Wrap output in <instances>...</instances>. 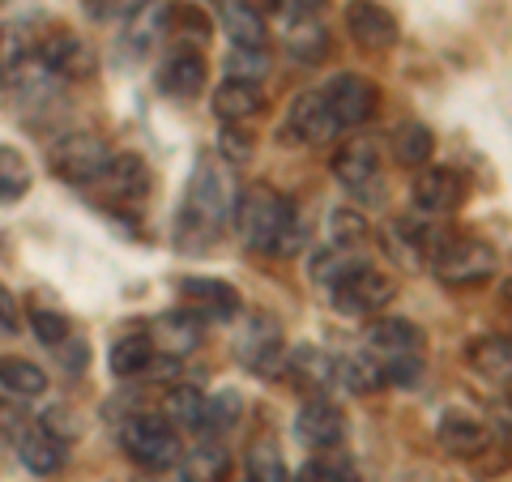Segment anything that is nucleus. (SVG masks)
I'll list each match as a JSON object with an SVG mask.
<instances>
[{"label":"nucleus","mask_w":512,"mask_h":482,"mask_svg":"<svg viewBox=\"0 0 512 482\" xmlns=\"http://www.w3.org/2000/svg\"><path fill=\"white\" fill-rule=\"evenodd\" d=\"M235 231L248 248L256 252H274V256H291L303 248V222L295 201L278 192L274 184H252L244 197L235 201Z\"/></svg>","instance_id":"1"},{"label":"nucleus","mask_w":512,"mask_h":482,"mask_svg":"<svg viewBox=\"0 0 512 482\" xmlns=\"http://www.w3.org/2000/svg\"><path fill=\"white\" fill-rule=\"evenodd\" d=\"M231 180L227 171L214 167L210 158H201L197 163V175H192V184L184 192V205H180V227H175V235H180L184 248H210L214 239L227 231L231 222Z\"/></svg>","instance_id":"2"},{"label":"nucleus","mask_w":512,"mask_h":482,"mask_svg":"<svg viewBox=\"0 0 512 482\" xmlns=\"http://www.w3.org/2000/svg\"><path fill=\"white\" fill-rule=\"evenodd\" d=\"M423 346L427 337L419 325H410L402 316H384L367 329V350L380 363L384 384H414L423 376Z\"/></svg>","instance_id":"3"},{"label":"nucleus","mask_w":512,"mask_h":482,"mask_svg":"<svg viewBox=\"0 0 512 482\" xmlns=\"http://www.w3.org/2000/svg\"><path fill=\"white\" fill-rule=\"evenodd\" d=\"M120 444L146 474L171 470V465L180 461V453H184L180 431H175L163 414H137V419H128L120 427Z\"/></svg>","instance_id":"4"},{"label":"nucleus","mask_w":512,"mask_h":482,"mask_svg":"<svg viewBox=\"0 0 512 482\" xmlns=\"http://www.w3.org/2000/svg\"><path fill=\"white\" fill-rule=\"evenodd\" d=\"M431 269H436V278L444 286H483L487 278H495V269H500V261H495V252L483 244V239H444V244H436V252H431Z\"/></svg>","instance_id":"5"},{"label":"nucleus","mask_w":512,"mask_h":482,"mask_svg":"<svg viewBox=\"0 0 512 482\" xmlns=\"http://www.w3.org/2000/svg\"><path fill=\"white\" fill-rule=\"evenodd\" d=\"M235 359L248 367L252 376H282V359H286V337L282 325L269 312H252L235 333Z\"/></svg>","instance_id":"6"},{"label":"nucleus","mask_w":512,"mask_h":482,"mask_svg":"<svg viewBox=\"0 0 512 482\" xmlns=\"http://www.w3.org/2000/svg\"><path fill=\"white\" fill-rule=\"evenodd\" d=\"M107 146L103 137L94 133H64L52 141V150H47V167L52 175H60L64 184H94L107 167Z\"/></svg>","instance_id":"7"},{"label":"nucleus","mask_w":512,"mask_h":482,"mask_svg":"<svg viewBox=\"0 0 512 482\" xmlns=\"http://www.w3.org/2000/svg\"><path fill=\"white\" fill-rule=\"evenodd\" d=\"M342 133L338 116H333V107L325 99V90H303L291 99V111H286V124H282V137L286 141H299V146H325Z\"/></svg>","instance_id":"8"},{"label":"nucleus","mask_w":512,"mask_h":482,"mask_svg":"<svg viewBox=\"0 0 512 482\" xmlns=\"http://www.w3.org/2000/svg\"><path fill=\"white\" fill-rule=\"evenodd\" d=\"M393 295H397L393 273L363 265L359 273H350L346 282L333 286V308L346 316H367V312H380L384 303H393Z\"/></svg>","instance_id":"9"},{"label":"nucleus","mask_w":512,"mask_h":482,"mask_svg":"<svg viewBox=\"0 0 512 482\" xmlns=\"http://www.w3.org/2000/svg\"><path fill=\"white\" fill-rule=\"evenodd\" d=\"M320 90H325V99H329L333 116H338L342 128L372 120V111L380 107L376 86L367 82V77H359V73H338V77H329Z\"/></svg>","instance_id":"10"},{"label":"nucleus","mask_w":512,"mask_h":482,"mask_svg":"<svg viewBox=\"0 0 512 482\" xmlns=\"http://www.w3.org/2000/svg\"><path fill=\"white\" fill-rule=\"evenodd\" d=\"M180 295L188 299V308L197 320L201 316L231 320V316H239V308H244V295H239L227 278H205V273H188V278H180Z\"/></svg>","instance_id":"11"},{"label":"nucleus","mask_w":512,"mask_h":482,"mask_svg":"<svg viewBox=\"0 0 512 482\" xmlns=\"http://www.w3.org/2000/svg\"><path fill=\"white\" fill-rule=\"evenodd\" d=\"M333 175H338V184L359 192V197H372L376 192V180H380V146L367 137H355L338 146L333 154Z\"/></svg>","instance_id":"12"},{"label":"nucleus","mask_w":512,"mask_h":482,"mask_svg":"<svg viewBox=\"0 0 512 482\" xmlns=\"http://www.w3.org/2000/svg\"><path fill=\"white\" fill-rule=\"evenodd\" d=\"M346 436V419L338 406H329L325 397H308L303 401V410L295 414V440L303 448H338Z\"/></svg>","instance_id":"13"},{"label":"nucleus","mask_w":512,"mask_h":482,"mask_svg":"<svg viewBox=\"0 0 512 482\" xmlns=\"http://www.w3.org/2000/svg\"><path fill=\"white\" fill-rule=\"evenodd\" d=\"M282 380L295 384L299 393L320 397L333 380H338V363H333L320 346H295V350H286V359H282Z\"/></svg>","instance_id":"14"},{"label":"nucleus","mask_w":512,"mask_h":482,"mask_svg":"<svg viewBox=\"0 0 512 482\" xmlns=\"http://www.w3.org/2000/svg\"><path fill=\"white\" fill-rule=\"evenodd\" d=\"M39 64H43L47 73L77 82V77H90L94 73V52L73 35V30H56V35H43L39 39Z\"/></svg>","instance_id":"15"},{"label":"nucleus","mask_w":512,"mask_h":482,"mask_svg":"<svg viewBox=\"0 0 512 482\" xmlns=\"http://www.w3.org/2000/svg\"><path fill=\"white\" fill-rule=\"evenodd\" d=\"M94 184H103L111 201L141 205L150 197V167H146V158L141 154H120V158H107V167H103V175Z\"/></svg>","instance_id":"16"},{"label":"nucleus","mask_w":512,"mask_h":482,"mask_svg":"<svg viewBox=\"0 0 512 482\" xmlns=\"http://www.w3.org/2000/svg\"><path fill=\"white\" fill-rule=\"evenodd\" d=\"M346 30L350 39L372 47V52H384V47L397 43V18L376 0H355V5H346Z\"/></svg>","instance_id":"17"},{"label":"nucleus","mask_w":512,"mask_h":482,"mask_svg":"<svg viewBox=\"0 0 512 482\" xmlns=\"http://www.w3.org/2000/svg\"><path fill=\"white\" fill-rule=\"evenodd\" d=\"M205 77H210L205 60L197 52H188V47H180V52H171L163 64H158L154 82L163 94H171V99H197L205 90Z\"/></svg>","instance_id":"18"},{"label":"nucleus","mask_w":512,"mask_h":482,"mask_svg":"<svg viewBox=\"0 0 512 482\" xmlns=\"http://www.w3.org/2000/svg\"><path fill=\"white\" fill-rule=\"evenodd\" d=\"M39 60V35L30 22L0 26V86H13L18 77Z\"/></svg>","instance_id":"19"},{"label":"nucleus","mask_w":512,"mask_h":482,"mask_svg":"<svg viewBox=\"0 0 512 482\" xmlns=\"http://www.w3.org/2000/svg\"><path fill=\"white\" fill-rule=\"evenodd\" d=\"M461 192H466V184H461V175L453 167H427L419 180H414V210L423 218L448 214V210H457Z\"/></svg>","instance_id":"20"},{"label":"nucleus","mask_w":512,"mask_h":482,"mask_svg":"<svg viewBox=\"0 0 512 482\" xmlns=\"http://www.w3.org/2000/svg\"><path fill=\"white\" fill-rule=\"evenodd\" d=\"M436 436H440L444 453H453V457H478L491 448V427L466 410H444Z\"/></svg>","instance_id":"21"},{"label":"nucleus","mask_w":512,"mask_h":482,"mask_svg":"<svg viewBox=\"0 0 512 482\" xmlns=\"http://www.w3.org/2000/svg\"><path fill=\"white\" fill-rule=\"evenodd\" d=\"M150 337V346L154 350H167V355H192V350L201 346V337H205V329H201V320L192 316V312H163L154 320V329L146 333Z\"/></svg>","instance_id":"22"},{"label":"nucleus","mask_w":512,"mask_h":482,"mask_svg":"<svg viewBox=\"0 0 512 482\" xmlns=\"http://www.w3.org/2000/svg\"><path fill=\"white\" fill-rule=\"evenodd\" d=\"M265 111V90L261 86H252V82H222L214 90V116L222 124H244L252 116H261Z\"/></svg>","instance_id":"23"},{"label":"nucleus","mask_w":512,"mask_h":482,"mask_svg":"<svg viewBox=\"0 0 512 482\" xmlns=\"http://www.w3.org/2000/svg\"><path fill=\"white\" fill-rule=\"evenodd\" d=\"M18 457H22L26 470H35V474H60L64 461H69V444L47 436L43 427H30L18 440Z\"/></svg>","instance_id":"24"},{"label":"nucleus","mask_w":512,"mask_h":482,"mask_svg":"<svg viewBox=\"0 0 512 482\" xmlns=\"http://www.w3.org/2000/svg\"><path fill=\"white\" fill-rule=\"evenodd\" d=\"M222 30L227 39H235V47H265L269 39L265 18L252 0H222Z\"/></svg>","instance_id":"25"},{"label":"nucleus","mask_w":512,"mask_h":482,"mask_svg":"<svg viewBox=\"0 0 512 482\" xmlns=\"http://www.w3.org/2000/svg\"><path fill=\"white\" fill-rule=\"evenodd\" d=\"M466 359H470L474 372L483 376V380H491V384H508V376H512V346H508L504 333H500V337H478V342H470Z\"/></svg>","instance_id":"26"},{"label":"nucleus","mask_w":512,"mask_h":482,"mask_svg":"<svg viewBox=\"0 0 512 482\" xmlns=\"http://www.w3.org/2000/svg\"><path fill=\"white\" fill-rule=\"evenodd\" d=\"M367 261H363V252L359 248H338V244H325V248H316L312 252V278L320 282V286H338V282H346L350 273H359Z\"/></svg>","instance_id":"27"},{"label":"nucleus","mask_w":512,"mask_h":482,"mask_svg":"<svg viewBox=\"0 0 512 482\" xmlns=\"http://www.w3.org/2000/svg\"><path fill=\"white\" fill-rule=\"evenodd\" d=\"M0 389L9 397H39L47 389V372L22 355H0Z\"/></svg>","instance_id":"28"},{"label":"nucleus","mask_w":512,"mask_h":482,"mask_svg":"<svg viewBox=\"0 0 512 482\" xmlns=\"http://www.w3.org/2000/svg\"><path fill=\"white\" fill-rule=\"evenodd\" d=\"M286 52L303 64H320L329 56V30L320 18H299L291 22V35H286Z\"/></svg>","instance_id":"29"},{"label":"nucleus","mask_w":512,"mask_h":482,"mask_svg":"<svg viewBox=\"0 0 512 482\" xmlns=\"http://www.w3.org/2000/svg\"><path fill=\"white\" fill-rule=\"evenodd\" d=\"M150 363H154V346H150L146 333H124V337H116V346H111V372H116L120 380L150 372Z\"/></svg>","instance_id":"30"},{"label":"nucleus","mask_w":512,"mask_h":482,"mask_svg":"<svg viewBox=\"0 0 512 482\" xmlns=\"http://www.w3.org/2000/svg\"><path fill=\"white\" fill-rule=\"evenodd\" d=\"M431 150H436V137H431V128L419 124V120H406L393 133V158L402 167H427Z\"/></svg>","instance_id":"31"},{"label":"nucleus","mask_w":512,"mask_h":482,"mask_svg":"<svg viewBox=\"0 0 512 482\" xmlns=\"http://www.w3.org/2000/svg\"><path fill=\"white\" fill-rule=\"evenodd\" d=\"M239 414H244V397H239L235 389H222L218 397H205V410H201V427L205 436H227V431L239 423Z\"/></svg>","instance_id":"32"},{"label":"nucleus","mask_w":512,"mask_h":482,"mask_svg":"<svg viewBox=\"0 0 512 482\" xmlns=\"http://www.w3.org/2000/svg\"><path fill=\"white\" fill-rule=\"evenodd\" d=\"M201 410H205V393L197 389V384H180V389H171L167 401H163V419L171 427H184V431L201 427Z\"/></svg>","instance_id":"33"},{"label":"nucleus","mask_w":512,"mask_h":482,"mask_svg":"<svg viewBox=\"0 0 512 482\" xmlns=\"http://www.w3.org/2000/svg\"><path fill=\"white\" fill-rule=\"evenodd\" d=\"M248 482H291L286 461H282V448L274 444V436L252 440V448H248Z\"/></svg>","instance_id":"34"},{"label":"nucleus","mask_w":512,"mask_h":482,"mask_svg":"<svg viewBox=\"0 0 512 482\" xmlns=\"http://www.w3.org/2000/svg\"><path fill=\"white\" fill-rule=\"evenodd\" d=\"M231 470V457L227 448H214V444H201L192 448L188 461H184V482H222Z\"/></svg>","instance_id":"35"},{"label":"nucleus","mask_w":512,"mask_h":482,"mask_svg":"<svg viewBox=\"0 0 512 482\" xmlns=\"http://www.w3.org/2000/svg\"><path fill=\"white\" fill-rule=\"evenodd\" d=\"M26 192H30V163L18 150L0 146V197L18 201V197H26Z\"/></svg>","instance_id":"36"},{"label":"nucleus","mask_w":512,"mask_h":482,"mask_svg":"<svg viewBox=\"0 0 512 482\" xmlns=\"http://www.w3.org/2000/svg\"><path fill=\"white\" fill-rule=\"evenodd\" d=\"M338 376L346 380L350 393H376L384 389V376H380V363L372 355H355V359H342L338 363Z\"/></svg>","instance_id":"37"},{"label":"nucleus","mask_w":512,"mask_h":482,"mask_svg":"<svg viewBox=\"0 0 512 482\" xmlns=\"http://www.w3.org/2000/svg\"><path fill=\"white\" fill-rule=\"evenodd\" d=\"M325 227H329V244H338V248H359L367 239V218L359 210H350V205L333 210Z\"/></svg>","instance_id":"38"},{"label":"nucleus","mask_w":512,"mask_h":482,"mask_svg":"<svg viewBox=\"0 0 512 482\" xmlns=\"http://www.w3.org/2000/svg\"><path fill=\"white\" fill-rule=\"evenodd\" d=\"M295 482H359V470L346 457H312L308 465H299Z\"/></svg>","instance_id":"39"},{"label":"nucleus","mask_w":512,"mask_h":482,"mask_svg":"<svg viewBox=\"0 0 512 482\" xmlns=\"http://www.w3.org/2000/svg\"><path fill=\"white\" fill-rule=\"evenodd\" d=\"M227 73H231V82H252L256 86L269 73L265 47H235V52L227 56Z\"/></svg>","instance_id":"40"},{"label":"nucleus","mask_w":512,"mask_h":482,"mask_svg":"<svg viewBox=\"0 0 512 482\" xmlns=\"http://www.w3.org/2000/svg\"><path fill=\"white\" fill-rule=\"evenodd\" d=\"M30 329H35V337L39 342L52 350V346H60L64 337L73 333V325H69V316L64 312H56V308H30Z\"/></svg>","instance_id":"41"},{"label":"nucleus","mask_w":512,"mask_h":482,"mask_svg":"<svg viewBox=\"0 0 512 482\" xmlns=\"http://www.w3.org/2000/svg\"><path fill=\"white\" fill-rule=\"evenodd\" d=\"M218 154L227 158V163H248V158L256 154V141H252L239 124H222V133H218Z\"/></svg>","instance_id":"42"},{"label":"nucleus","mask_w":512,"mask_h":482,"mask_svg":"<svg viewBox=\"0 0 512 482\" xmlns=\"http://www.w3.org/2000/svg\"><path fill=\"white\" fill-rule=\"evenodd\" d=\"M47 436H56V440H64V444H73L77 436H82V423H77V414L69 410V406H47L43 410V423H39Z\"/></svg>","instance_id":"43"},{"label":"nucleus","mask_w":512,"mask_h":482,"mask_svg":"<svg viewBox=\"0 0 512 482\" xmlns=\"http://www.w3.org/2000/svg\"><path fill=\"white\" fill-rule=\"evenodd\" d=\"M30 431V414L22 410V397H0V436L22 440Z\"/></svg>","instance_id":"44"},{"label":"nucleus","mask_w":512,"mask_h":482,"mask_svg":"<svg viewBox=\"0 0 512 482\" xmlns=\"http://www.w3.org/2000/svg\"><path fill=\"white\" fill-rule=\"evenodd\" d=\"M52 350H56V359H60L64 367H69V372H82V367L90 363V346H86L77 333H69V337H64L60 346H52Z\"/></svg>","instance_id":"45"},{"label":"nucleus","mask_w":512,"mask_h":482,"mask_svg":"<svg viewBox=\"0 0 512 482\" xmlns=\"http://www.w3.org/2000/svg\"><path fill=\"white\" fill-rule=\"evenodd\" d=\"M94 5V18H137L141 9L150 5V0H90Z\"/></svg>","instance_id":"46"},{"label":"nucleus","mask_w":512,"mask_h":482,"mask_svg":"<svg viewBox=\"0 0 512 482\" xmlns=\"http://www.w3.org/2000/svg\"><path fill=\"white\" fill-rule=\"evenodd\" d=\"M18 325H22L18 299L9 295V286H0V333H18Z\"/></svg>","instance_id":"47"},{"label":"nucleus","mask_w":512,"mask_h":482,"mask_svg":"<svg viewBox=\"0 0 512 482\" xmlns=\"http://www.w3.org/2000/svg\"><path fill=\"white\" fill-rule=\"evenodd\" d=\"M320 9H325V0H286V13L299 22V18H320Z\"/></svg>","instance_id":"48"},{"label":"nucleus","mask_w":512,"mask_h":482,"mask_svg":"<svg viewBox=\"0 0 512 482\" xmlns=\"http://www.w3.org/2000/svg\"><path fill=\"white\" fill-rule=\"evenodd\" d=\"M133 482H163V478H158V474H141V478H133Z\"/></svg>","instance_id":"49"}]
</instances>
